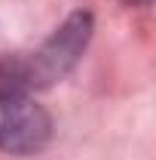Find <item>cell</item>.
Here are the masks:
<instances>
[{"label": "cell", "mask_w": 156, "mask_h": 160, "mask_svg": "<svg viewBox=\"0 0 156 160\" xmlns=\"http://www.w3.org/2000/svg\"><path fill=\"white\" fill-rule=\"evenodd\" d=\"M89 37H92V16L89 12H74L31 56V62L19 65V74L12 80V86L28 89V86H49V83L61 80L83 56Z\"/></svg>", "instance_id": "obj_1"}, {"label": "cell", "mask_w": 156, "mask_h": 160, "mask_svg": "<svg viewBox=\"0 0 156 160\" xmlns=\"http://www.w3.org/2000/svg\"><path fill=\"white\" fill-rule=\"evenodd\" d=\"M52 139V117L28 89L0 86V151L6 154H37Z\"/></svg>", "instance_id": "obj_2"}]
</instances>
